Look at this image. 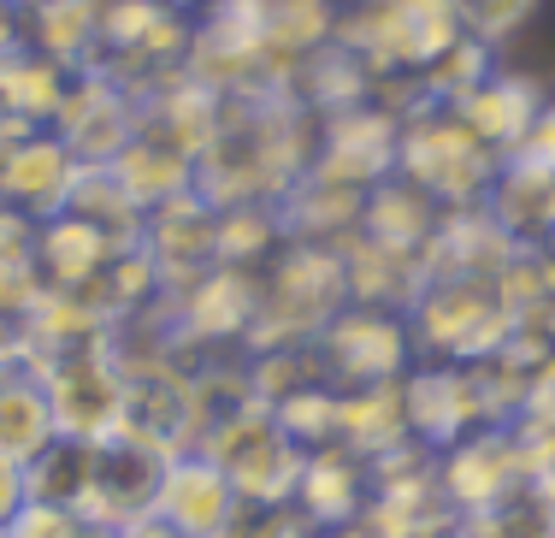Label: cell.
I'll return each instance as SVG.
<instances>
[{"label": "cell", "instance_id": "obj_1", "mask_svg": "<svg viewBox=\"0 0 555 538\" xmlns=\"http://www.w3.org/2000/svg\"><path fill=\"white\" fill-rule=\"evenodd\" d=\"M171 450L142 432H113V438L89 444V497L83 515L101 521V527H130V521L154 515L160 509V485H166Z\"/></svg>", "mask_w": 555, "mask_h": 538}, {"label": "cell", "instance_id": "obj_2", "mask_svg": "<svg viewBox=\"0 0 555 538\" xmlns=\"http://www.w3.org/2000/svg\"><path fill=\"white\" fill-rule=\"evenodd\" d=\"M48 397H54V414H60V432L65 438H113V432L130 426V385L125 373L101 356V349H77V356H65L60 367H48L42 373Z\"/></svg>", "mask_w": 555, "mask_h": 538}, {"label": "cell", "instance_id": "obj_3", "mask_svg": "<svg viewBox=\"0 0 555 538\" xmlns=\"http://www.w3.org/2000/svg\"><path fill=\"white\" fill-rule=\"evenodd\" d=\"M214 462L224 467V479L236 485V497L243 503H284L289 491L301 485V456L296 444L284 438V426H278V414H243L224 426V438L214 444Z\"/></svg>", "mask_w": 555, "mask_h": 538}, {"label": "cell", "instance_id": "obj_4", "mask_svg": "<svg viewBox=\"0 0 555 538\" xmlns=\"http://www.w3.org/2000/svg\"><path fill=\"white\" fill-rule=\"evenodd\" d=\"M402 166H408V178H414L426 195H473V190H485V183L496 178L491 149H485V142L473 137L455 113L408 130Z\"/></svg>", "mask_w": 555, "mask_h": 538}, {"label": "cell", "instance_id": "obj_5", "mask_svg": "<svg viewBox=\"0 0 555 538\" xmlns=\"http://www.w3.org/2000/svg\"><path fill=\"white\" fill-rule=\"evenodd\" d=\"M83 161L65 149V137H42V130H18L12 149L0 154V195L30 214H65Z\"/></svg>", "mask_w": 555, "mask_h": 538}, {"label": "cell", "instance_id": "obj_6", "mask_svg": "<svg viewBox=\"0 0 555 538\" xmlns=\"http://www.w3.org/2000/svg\"><path fill=\"white\" fill-rule=\"evenodd\" d=\"M236 509H243V497H236V485L224 479L214 456H171L160 509H154L160 521H171L183 538H224Z\"/></svg>", "mask_w": 555, "mask_h": 538}, {"label": "cell", "instance_id": "obj_7", "mask_svg": "<svg viewBox=\"0 0 555 538\" xmlns=\"http://www.w3.org/2000/svg\"><path fill=\"white\" fill-rule=\"evenodd\" d=\"M54 119H60L65 149H72L83 166H113L118 154L130 149V137H137V107L107 84L65 89V107L54 113Z\"/></svg>", "mask_w": 555, "mask_h": 538}, {"label": "cell", "instance_id": "obj_8", "mask_svg": "<svg viewBox=\"0 0 555 538\" xmlns=\"http://www.w3.org/2000/svg\"><path fill=\"white\" fill-rule=\"evenodd\" d=\"M65 438L54 397H48L42 373H0V456L18 467L42 462Z\"/></svg>", "mask_w": 555, "mask_h": 538}, {"label": "cell", "instance_id": "obj_9", "mask_svg": "<svg viewBox=\"0 0 555 538\" xmlns=\"http://www.w3.org/2000/svg\"><path fill=\"white\" fill-rule=\"evenodd\" d=\"M538 107H544V101H538V89L526 84V77H485L479 89H467V95L455 101V119L491 154H508L514 142L526 137V125L538 119Z\"/></svg>", "mask_w": 555, "mask_h": 538}, {"label": "cell", "instance_id": "obj_10", "mask_svg": "<svg viewBox=\"0 0 555 538\" xmlns=\"http://www.w3.org/2000/svg\"><path fill=\"white\" fill-rule=\"evenodd\" d=\"M455 7V18H461V30L473 36V42H502V36L514 30V24H526L532 18V7L538 0H449Z\"/></svg>", "mask_w": 555, "mask_h": 538}, {"label": "cell", "instance_id": "obj_11", "mask_svg": "<svg viewBox=\"0 0 555 538\" xmlns=\"http://www.w3.org/2000/svg\"><path fill=\"white\" fill-rule=\"evenodd\" d=\"M7 538H113V527H101V521L77 515V509H48V503H30L18 515V527Z\"/></svg>", "mask_w": 555, "mask_h": 538}, {"label": "cell", "instance_id": "obj_12", "mask_svg": "<svg viewBox=\"0 0 555 538\" xmlns=\"http://www.w3.org/2000/svg\"><path fill=\"white\" fill-rule=\"evenodd\" d=\"M508 166H520V172L555 183V101H544V107H538V119L526 125V137L508 149Z\"/></svg>", "mask_w": 555, "mask_h": 538}, {"label": "cell", "instance_id": "obj_13", "mask_svg": "<svg viewBox=\"0 0 555 538\" xmlns=\"http://www.w3.org/2000/svg\"><path fill=\"white\" fill-rule=\"evenodd\" d=\"M24 509H30V467H18V462L0 456V538L18 527Z\"/></svg>", "mask_w": 555, "mask_h": 538}, {"label": "cell", "instance_id": "obj_14", "mask_svg": "<svg viewBox=\"0 0 555 538\" xmlns=\"http://www.w3.org/2000/svg\"><path fill=\"white\" fill-rule=\"evenodd\" d=\"M113 538H183L171 521H160V515H142V521H130V527H118Z\"/></svg>", "mask_w": 555, "mask_h": 538}, {"label": "cell", "instance_id": "obj_15", "mask_svg": "<svg viewBox=\"0 0 555 538\" xmlns=\"http://www.w3.org/2000/svg\"><path fill=\"white\" fill-rule=\"evenodd\" d=\"M544 231H550V238H555V190H550V219H544Z\"/></svg>", "mask_w": 555, "mask_h": 538}, {"label": "cell", "instance_id": "obj_16", "mask_svg": "<svg viewBox=\"0 0 555 538\" xmlns=\"http://www.w3.org/2000/svg\"><path fill=\"white\" fill-rule=\"evenodd\" d=\"M166 7H195V0H166Z\"/></svg>", "mask_w": 555, "mask_h": 538}]
</instances>
